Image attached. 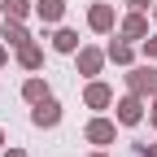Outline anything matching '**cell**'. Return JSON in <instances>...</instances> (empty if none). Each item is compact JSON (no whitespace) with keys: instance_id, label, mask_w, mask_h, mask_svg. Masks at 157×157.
Segmentation results:
<instances>
[{"instance_id":"cell-1","label":"cell","mask_w":157,"mask_h":157,"mask_svg":"<svg viewBox=\"0 0 157 157\" xmlns=\"http://www.w3.org/2000/svg\"><path fill=\"white\" fill-rule=\"evenodd\" d=\"M127 92L135 96H157V66H127Z\"/></svg>"},{"instance_id":"cell-2","label":"cell","mask_w":157,"mask_h":157,"mask_svg":"<svg viewBox=\"0 0 157 157\" xmlns=\"http://www.w3.org/2000/svg\"><path fill=\"white\" fill-rule=\"evenodd\" d=\"M113 118H118V127H140L144 122V96H135V92L118 96L113 101Z\"/></svg>"},{"instance_id":"cell-3","label":"cell","mask_w":157,"mask_h":157,"mask_svg":"<svg viewBox=\"0 0 157 157\" xmlns=\"http://www.w3.org/2000/svg\"><path fill=\"white\" fill-rule=\"evenodd\" d=\"M83 140H87V144H96V148L113 144V140H118V118H105V113H96L92 122L83 127Z\"/></svg>"},{"instance_id":"cell-4","label":"cell","mask_w":157,"mask_h":157,"mask_svg":"<svg viewBox=\"0 0 157 157\" xmlns=\"http://www.w3.org/2000/svg\"><path fill=\"white\" fill-rule=\"evenodd\" d=\"M78 74H83V78H96V74H101L105 70V48H92V44H78Z\"/></svg>"},{"instance_id":"cell-5","label":"cell","mask_w":157,"mask_h":157,"mask_svg":"<svg viewBox=\"0 0 157 157\" xmlns=\"http://www.w3.org/2000/svg\"><path fill=\"white\" fill-rule=\"evenodd\" d=\"M83 105H87V109H96V113L109 109V105H113V87H109V83H101V78H87V87H83Z\"/></svg>"},{"instance_id":"cell-6","label":"cell","mask_w":157,"mask_h":157,"mask_svg":"<svg viewBox=\"0 0 157 157\" xmlns=\"http://www.w3.org/2000/svg\"><path fill=\"white\" fill-rule=\"evenodd\" d=\"M118 35H122V39H131V44H140V39H148V17L131 9L127 17H118Z\"/></svg>"},{"instance_id":"cell-7","label":"cell","mask_w":157,"mask_h":157,"mask_svg":"<svg viewBox=\"0 0 157 157\" xmlns=\"http://www.w3.org/2000/svg\"><path fill=\"white\" fill-rule=\"evenodd\" d=\"M31 122H35L39 131H52L57 122H61V105H57L52 96H44V101H39V105L31 109Z\"/></svg>"},{"instance_id":"cell-8","label":"cell","mask_w":157,"mask_h":157,"mask_svg":"<svg viewBox=\"0 0 157 157\" xmlns=\"http://www.w3.org/2000/svg\"><path fill=\"white\" fill-rule=\"evenodd\" d=\"M87 26H92L96 35L118 31V13H113V5H92V9H87Z\"/></svg>"},{"instance_id":"cell-9","label":"cell","mask_w":157,"mask_h":157,"mask_svg":"<svg viewBox=\"0 0 157 157\" xmlns=\"http://www.w3.org/2000/svg\"><path fill=\"white\" fill-rule=\"evenodd\" d=\"M35 17H39L44 26H57V22L66 17V0H35Z\"/></svg>"},{"instance_id":"cell-10","label":"cell","mask_w":157,"mask_h":157,"mask_svg":"<svg viewBox=\"0 0 157 157\" xmlns=\"http://www.w3.org/2000/svg\"><path fill=\"white\" fill-rule=\"evenodd\" d=\"M105 61H113V66H135V48H131V39H113V44L105 48Z\"/></svg>"},{"instance_id":"cell-11","label":"cell","mask_w":157,"mask_h":157,"mask_svg":"<svg viewBox=\"0 0 157 157\" xmlns=\"http://www.w3.org/2000/svg\"><path fill=\"white\" fill-rule=\"evenodd\" d=\"M0 39H9V48H22V44H31V31L17 22V17H5V26H0Z\"/></svg>"},{"instance_id":"cell-12","label":"cell","mask_w":157,"mask_h":157,"mask_svg":"<svg viewBox=\"0 0 157 157\" xmlns=\"http://www.w3.org/2000/svg\"><path fill=\"white\" fill-rule=\"evenodd\" d=\"M48 44H52V52H78V31H70V26H57L52 35H48Z\"/></svg>"},{"instance_id":"cell-13","label":"cell","mask_w":157,"mask_h":157,"mask_svg":"<svg viewBox=\"0 0 157 157\" xmlns=\"http://www.w3.org/2000/svg\"><path fill=\"white\" fill-rule=\"evenodd\" d=\"M17 66H22V70H39V66H44V48H39L35 44V39H31V44H22V48H17Z\"/></svg>"},{"instance_id":"cell-14","label":"cell","mask_w":157,"mask_h":157,"mask_svg":"<svg viewBox=\"0 0 157 157\" xmlns=\"http://www.w3.org/2000/svg\"><path fill=\"white\" fill-rule=\"evenodd\" d=\"M44 96H52V92H48V78H39V74H31L26 83H22V101H26V105H39V101H44Z\"/></svg>"},{"instance_id":"cell-15","label":"cell","mask_w":157,"mask_h":157,"mask_svg":"<svg viewBox=\"0 0 157 157\" xmlns=\"http://www.w3.org/2000/svg\"><path fill=\"white\" fill-rule=\"evenodd\" d=\"M0 9H5V17H17V22H22V17L35 9V0H0Z\"/></svg>"},{"instance_id":"cell-16","label":"cell","mask_w":157,"mask_h":157,"mask_svg":"<svg viewBox=\"0 0 157 157\" xmlns=\"http://www.w3.org/2000/svg\"><path fill=\"white\" fill-rule=\"evenodd\" d=\"M140 52L148 57V61H157V35H148V39H140Z\"/></svg>"},{"instance_id":"cell-17","label":"cell","mask_w":157,"mask_h":157,"mask_svg":"<svg viewBox=\"0 0 157 157\" xmlns=\"http://www.w3.org/2000/svg\"><path fill=\"white\" fill-rule=\"evenodd\" d=\"M122 5H127V9H135V13H144V9L153 5V0H122Z\"/></svg>"},{"instance_id":"cell-18","label":"cell","mask_w":157,"mask_h":157,"mask_svg":"<svg viewBox=\"0 0 157 157\" xmlns=\"http://www.w3.org/2000/svg\"><path fill=\"white\" fill-rule=\"evenodd\" d=\"M135 153L140 157H157V144H135Z\"/></svg>"},{"instance_id":"cell-19","label":"cell","mask_w":157,"mask_h":157,"mask_svg":"<svg viewBox=\"0 0 157 157\" xmlns=\"http://www.w3.org/2000/svg\"><path fill=\"white\" fill-rule=\"evenodd\" d=\"M0 157H31L26 148H0Z\"/></svg>"},{"instance_id":"cell-20","label":"cell","mask_w":157,"mask_h":157,"mask_svg":"<svg viewBox=\"0 0 157 157\" xmlns=\"http://www.w3.org/2000/svg\"><path fill=\"white\" fill-rule=\"evenodd\" d=\"M148 122L157 127V96H153V101H148Z\"/></svg>"},{"instance_id":"cell-21","label":"cell","mask_w":157,"mask_h":157,"mask_svg":"<svg viewBox=\"0 0 157 157\" xmlns=\"http://www.w3.org/2000/svg\"><path fill=\"white\" fill-rule=\"evenodd\" d=\"M5 61H9V48H5V44H0V66H5Z\"/></svg>"},{"instance_id":"cell-22","label":"cell","mask_w":157,"mask_h":157,"mask_svg":"<svg viewBox=\"0 0 157 157\" xmlns=\"http://www.w3.org/2000/svg\"><path fill=\"white\" fill-rule=\"evenodd\" d=\"M87 157H109V153H105V148H96V153H87Z\"/></svg>"},{"instance_id":"cell-23","label":"cell","mask_w":157,"mask_h":157,"mask_svg":"<svg viewBox=\"0 0 157 157\" xmlns=\"http://www.w3.org/2000/svg\"><path fill=\"white\" fill-rule=\"evenodd\" d=\"M153 22H157V0H153Z\"/></svg>"},{"instance_id":"cell-24","label":"cell","mask_w":157,"mask_h":157,"mask_svg":"<svg viewBox=\"0 0 157 157\" xmlns=\"http://www.w3.org/2000/svg\"><path fill=\"white\" fill-rule=\"evenodd\" d=\"M0 148H5V131H0Z\"/></svg>"}]
</instances>
